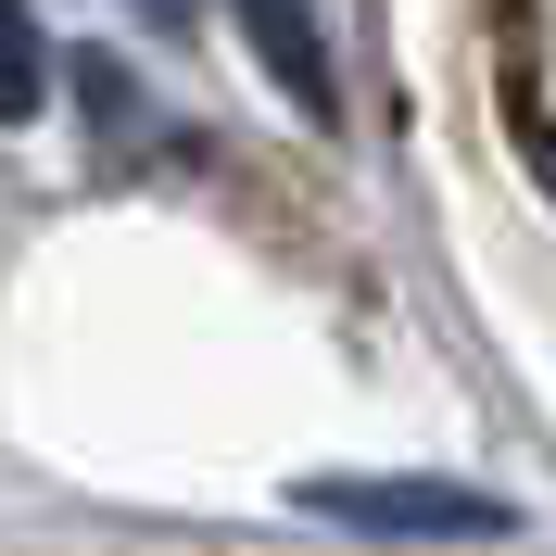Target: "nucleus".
Masks as SVG:
<instances>
[{"label": "nucleus", "instance_id": "1", "mask_svg": "<svg viewBox=\"0 0 556 556\" xmlns=\"http://www.w3.org/2000/svg\"><path fill=\"white\" fill-rule=\"evenodd\" d=\"M304 506L367 531V544H493L506 531V506L468 481H304Z\"/></svg>", "mask_w": 556, "mask_h": 556}, {"label": "nucleus", "instance_id": "2", "mask_svg": "<svg viewBox=\"0 0 556 556\" xmlns=\"http://www.w3.org/2000/svg\"><path fill=\"white\" fill-rule=\"evenodd\" d=\"M241 26H253V51H266V76L291 89V114H342V89H329V26H316V0H241Z\"/></svg>", "mask_w": 556, "mask_h": 556}, {"label": "nucleus", "instance_id": "3", "mask_svg": "<svg viewBox=\"0 0 556 556\" xmlns=\"http://www.w3.org/2000/svg\"><path fill=\"white\" fill-rule=\"evenodd\" d=\"M38 102H51V38L26 0H0V127H26Z\"/></svg>", "mask_w": 556, "mask_h": 556}, {"label": "nucleus", "instance_id": "4", "mask_svg": "<svg viewBox=\"0 0 556 556\" xmlns=\"http://www.w3.org/2000/svg\"><path fill=\"white\" fill-rule=\"evenodd\" d=\"M139 13H152V26H177V13H190V0H139Z\"/></svg>", "mask_w": 556, "mask_h": 556}]
</instances>
